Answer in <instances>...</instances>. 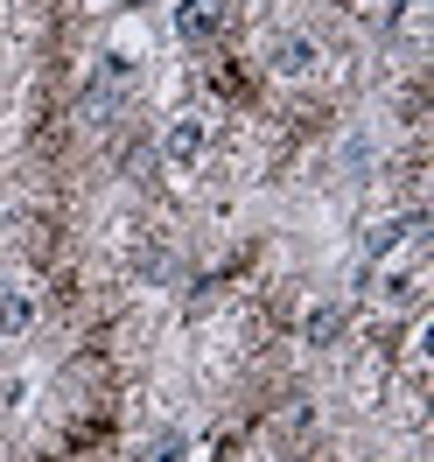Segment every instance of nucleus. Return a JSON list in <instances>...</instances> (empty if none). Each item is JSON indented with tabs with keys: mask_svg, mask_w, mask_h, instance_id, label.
<instances>
[{
	"mask_svg": "<svg viewBox=\"0 0 434 462\" xmlns=\"http://www.w3.org/2000/svg\"><path fill=\"white\" fill-rule=\"evenodd\" d=\"M29 322H35V301H29V288L0 281V337H22Z\"/></svg>",
	"mask_w": 434,
	"mask_h": 462,
	"instance_id": "nucleus-4",
	"label": "nucleus"
},
{
	"mask_svg": "<svg viewBox=\"0 0 434 462\" xmlns=\"http://www.w3.org/2000/svg\"><path fill=\"white\" fill-rule=\"evenodd\" d=\"M337 329H344V309H337V301H316V309H309V316H301V337H309V344H337Z\"/></svg>",
	"mask_w": 434,
	"mask_h": 462,
	"instance_id": "nucleus-5",
	"label": "nucleus"
},
{
	"mask_svg": "<svg viewBox=\"0 0 434 462\" xmlns=\"http://www.w3.org/2000/svg\"><path fill=\"white\" fill-rule=\"evenodd\" d=\"M203 141H210V134H203V119H197V113H182V119H169L162 154H169L175 169H197V162H203Z\"/></svg>",
	"mask_w": 434,
	"mask_h": 462,
	"instance_id": "nucleus-1",
	"label": "nucleus"
},
{
	"mask_svg": "<svg viewBox=\"0 0 434 462\" xmlns=\"http://www.w3.org/2000/svg\"><path fill=\"white\" fill-rule=\"evenodd\" d=\"M225 29V0H182L175 7V35L197 50V42H210V35Z\"/></svg>",
	"mask_w": 434,
	"mask_h": 462,
	"instance_id": "nucleus-2",
	"label": "nucleus"
},
{
	"mask_svg": "<svg viewBox=\"0 0 434 462\" xmlns=\"http://www.w3.org/2000/svg\"><path fill=\"white\" fill-rule=\"evenodd\" d=\"M266 63H273L281 78H309V70H316V42H309V35H273Z\"/></svg>",
	"mask_w": 434,
	"mask_h": 462,
	"instance_id": "nucleus-3",
	"label": "nucleus"
}]
</instances>
